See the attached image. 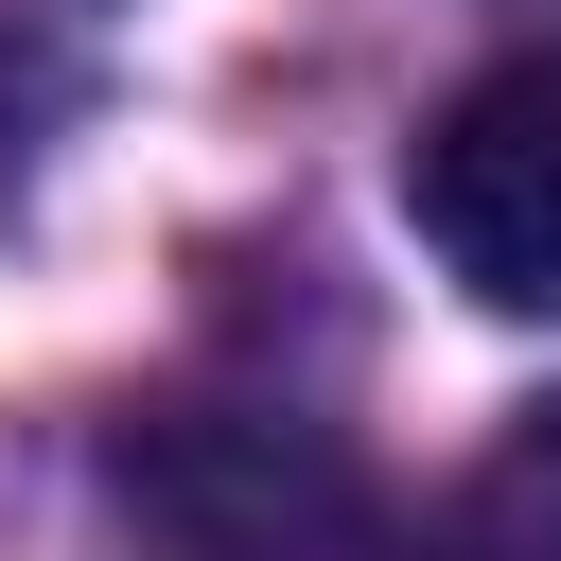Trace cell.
Returning <instances> with one entry per match:
<instances>
[{"label": "cell", "mask_w": 561, "mask_h": 561, "mask_svg": "<svg viewBox=\"0 0 561 561\" xmlns=\"http://www.w3.org/2000/svg\"><path fill=\"white\" fill-rule=\"evenodd\" d=\"M105 491H123V561H421V508H386L280 403H175L105 456Z\"/></svg>", "instance_id": "obj_1"}, {"label": "cell", "mask_w": 561, "mask_h": 561, "mask_svg": "<svg viewBox=\"0 0 561 561\" xmlns=\"http://www.w3.org/2000/svg\"><path fill=\"white\" fill-rule=\"evenodd\" d=\"M403 210H421V245H438L491 316H561V35L508 53V70H473V88L421 123Z\"/></svg>", "instance_id": "obj_2"}, {"label": "cell", "mask_w": 561, "mask_h": 561, "mask_svg": "<svg viewBox=\"0 0 561 561\" xmlns=\"http://www.w3.org/2000/svg\"><path fill=\"white\" fill-rule=\"evenodd\" d=\"M421 561H561V403H526V421L421 508Z\"/></svg>", "instance_id": "obj_3"}]
</instances>
